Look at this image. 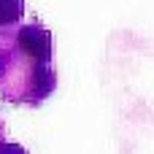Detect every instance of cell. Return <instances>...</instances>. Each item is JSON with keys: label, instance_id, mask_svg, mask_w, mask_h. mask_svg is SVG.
<instances>
[{"label": "cell", "instance_id": "2", "mask_svg": "<svg viewBox=\"0 0 154 154\" xmlns=\"http://www.w3.org/2000/svg\"><path fill=\"white\" fill-rule=\"evenodd\" d=\"M24 0H0V24H11L22 16Z\"/></svg>", "mask_w": 154, "mask_h": 154}, {"label": "cell", "instance_id": "1", "mask_svg": "<svg viewBox=\"0 0 154 154\" xmlns=\"http://www.w3.org/2000/svg\"><path fill=\"white\" fill-rule=\"evenodd\" d=\"M19 49L32 57L35 62H49L51 60V35L49 30L38 27V24H27L19 30Z\"/></svg>", "mask_w": 154, "mask_h": 154}]
</instances>
